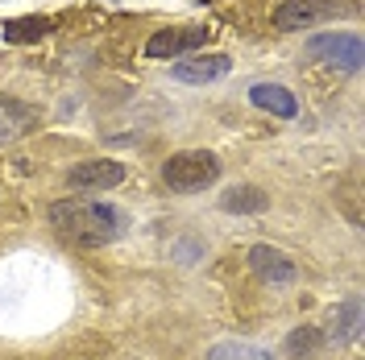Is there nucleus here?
Listing matches in <instances>:
<instances>
[{"mask_svg":"<svg viewBox=\"0 0 365 360\" xmlns=\"http://www.w3.org/2000/svg\"><path fill=\"white\" fill-rule=\"evenodd\" d=\"M50 224L58 228V236H67L71 245L100 248V245H113L125 232V211L96 199H63L50 207Z\"/></svg>","mask_w":365,"mask_h":360,"instance_id":"1","label":"nucleus"},{"mask_svg":"<svg viewBox=\"0 0 365 360\" xmlns=\"http://www.w3.org/2000/svg\"><path fill=\"white\" fill-rule=\"evenodd\" d=\"M216 179H220V162H216V154H204V149H187V154L162 162V182L179 195H195Z\"/></svg>","mask_w":365,"mask_h":360,"instance_id":"2","label":"nucleus"},{"mask_svg":"<svg viewBox=\"0 0 365 360\" xmlns=\"http://www.w3.org/2000/svg\"><path fill=\"white\" fill-rule=\"evenodd\" d=\"M357 0H282L274 9V25L278 29H316L324 21H336V17H357Z\"/></svg>","mask_w":365,"mask_h":360,"instance_id":"3","label":"nucleus"},{"mask_svg":"<svg viewBox=\"0 0 365 360\" xmlns=\"http://www.w3.org/2000/svg\"><path fill=\"white\" fill-rule=\"evenodd\" d=\"M307 54L316 63H328V67H341V70H361L365 63V50H361V38L357 33H319L307 42Z\"/></svg>","mask_w":365,"mask_h":360,"instance_id":"4","label":"nucleus"},{"mask_svg":"<svg viewBox=\"0 0 365 360\" xmlns=\"http://www.w3.org/2000/svg\"><path fill=\"white\" fill-rule=\"evenodd\" d=\"M67 182L75 186V191H113V186H120L125 182V166L120 162H79V166H71Z\"/></svg>","mask_w":365,"mask_h":360,"instance_id":"5","label":"nucleus"},{"mask_svg":"<svg viewBox=\"0 0 365 360\" xmlns=\"http://www.w3.org/2000/svg\"><path fill=\"white\" fill-rule=\"evenodd\" d=\"M212 29H158L150 42H145V54L150 58H179V54H191L207 42Z\"/></svg>","mask_w":365,"mask_h":360,"instance_id":"6","label":"nucleus"},{"mask_svg":"<svg viewBox=\"0 0 365 360\" xmlns=\"http://www.w3.org/2000/svg\"><path fill=\"white\" fill-rule=\"evenodd\" d=\"M250 270L262 277V282H270V286H287V282H295V261L282 253V248H270V245H253L250 248Z\"/></svg>","mask_w":365,"mask_h":360,"instance_id":"7","label":"nucleus"},{"mask_svg":"<svg viewBox=\"0 0 365 360\" xmlns=\"http://www.w3.org/2000/svg\"><path fill=\"white\" fill-rule=\"evenodd\" d=\"M38 108L34 104H21V100H4L0 104V145H9V141H21L25 133H34L38 129Z\"/></svg>","mask_w":365,"mask_h":360,"instance_id":"8","label":"nucleus"},{"mask_svg":"<svg viewBox=\"0 0 365 360\" xmlns=\"http://www.w3.org/2000/svg\"><path fill=\"white\" fill-rule=\"evenodd\" d=\"M228 63L225 54H191V58H182V63H175V79L179 83H212V79H220V75H228Z\"/></svg>","mask_w":365,"mask_h":360,"instance_id":"9","label":"nucleus"},{"mask_svg":"<svg viewBox=\"0 0 365 360\" xmlns=\"http://www.w3.org/2000/svg\"><path fill=\"white\" fill-rule=\"evenodd\" d=\"M250 100H253V108H262V112H270V116H282V120H291L299 112L295 91L282 88V83H253Z\"/></svg>","mask_w":365,"mask_h":360,"instance_id":"10","label":"nucleus"},{"mask_svg":"<svg viewBox=\"0 0 365 360\" xmlns=\"http://www.w3.org/2000/svg\"><path fill=\"white\" fill-rule=\"evenodd\" d=\"M220 207L225 211H237V216H245V211L253 216V211H266L270 207V195L257 191V186H232L225 199H220Z\"/></svg>","mask_w":365,"mask_h":360,"instance_id":"11","label":"nucleus"},{"mask_svg":"<svg viewBox=\"0 0 365 360\" xmlns=\"http://www.w3.org/2000/svg\"><path fill=\"white\" fill-rule=\"evenodd\" d=\"M207 360H274V356L257 344H245V339H220V344L207 348Z\"/></svg>","mask_w":365,"mask_h":360,"instance_id":"12","label":"nucleus"},{"mask_svg":"<svg viewBox=\"0 0 365 360\" xmlns=\"http://www.w3.org/2000/svg\"><path fill=\"white\" fill-rule=\"evenodd\" d=\"M332 323H336V327H332V344H349V339H357L361 336V302L349 298L341 311L332 315Z\"/></svg>","mask_w":365,"mask_h":360,"instance_id":"13","label":"nucleus"},{"mask_svg":"<svg viewBox=\"0 0 365 360\" xmlns=\"http://www.w3.org/2000/svg\"><path fill=\"white\" fill-rule=\"evenodd\" d=\"M50 29H54L50 17H17V21H4V42H38Z\"/></svg>","mask_w":365,"mask_h":360,"instance_id":"14","label":"nucleus"},{"mask_svg":"<svg viewBox=\"0 0 365 360\" xmlns=\"http://www.w3.org/2000/svg\"><path fill=\"white\" fill-rule=\"evenodd\" d=\"M319 348H324V336H319V327H295L291 336H287V352L295 360H316Z\"/></svg>","mask_w":365,"mask_h":360,"instance_id":"15","label":"nucleus"}]
</instances>
